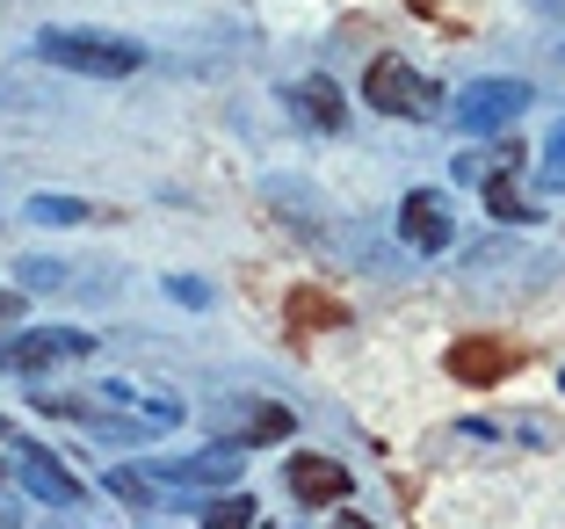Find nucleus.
<instances>
[{"label": "nucleus", "instance_id": "nucleus-20", "mask_svg": "<svg viewBox=\"0 0 565 529\" xmlns=\"http://www.w3.org/2000/svg\"><path fill=\"white\" fill-rule=\"evenodd\" d=\"M0 472H8V457H0Z\"/></svg>", "mask_w": 565, "mask_h": 529}, {"label": "nucleus", "instance_id": "nucleus-21", "mask_svg": "<svg viewBox=\"0 0 565 529\" xmlns=\"http://www.w3.org/2000/svg\"><path fill=\"white\" fill-rule=\"evenodd\" d=\"M558 384H565V378H558Z\"/></svg>", "mask_w": 565, "mask_h": 529}, {"label": "nucleus", "instance_id": "nucleus-1", "mask_svg": "<svg viewBox=\"0 0 565 529\" xmlns=\"http://www.w3.org/2000/svg\"><path fill=\"white\" fill-rule=\"evenodd\" d=\"M36 51H44L51 66L87 73V81H131V73L146 66V51H138V44H124V36H95V30H44Z\"/></svg>", "mask_w": 565, "mask_h": 529}, {"label": "nucleus", "instance_id": "nucleus-15", "mask_svg": "<svg viewBox=\"0 0 565 529\" xmlns=\"http://www.w3.org/2000/svg\"><path fill=\"white\" fill-rule=\"evenodd\" d=\"M486 203H493V218H536V203L530 197H515V182H508V174H500V182H486Z\"/></svg>", "mask_w": 565, "mask_h": 529}, {"label": "nucleus", "instance_id": "nucleus-8", "mask_svg": "<svg viewBox=\"0 0 565 529\" xmlns=\"http://www.w3.org/2000/svg\"><path fill=\"white\" fill-rule=\"evenodd\" d=\"M290 109H298L312 131H327V138L349 131V102H341V87H333L327 73H305V81L290 87Z\"/></svg>", "mask_w": 565, "mask_h": 529}, {"label": "nucleus", "instance_id": "nucleus-17", "mask_svg": "<svg viewBox=\"0 0 565 529\" xmlns=\"http://www.w3.org/2000/svg\"><path fill=\"white\" fill-rule=\"evenodd\" d=\"M203 522L239 529V522H254V500H247V494H225V500H211V508H203Z\"/></svg>", "mask_w": 565, "mask_h": 529}, {"label": "nucleus", "instance_id": "nucleus-4", "mask_svg": "<svg viewBox=\"0 0 565 529\" xmlns=\"http://www.w3.org/2000/svg\"><path fill=\"white\" fill-rule=\"evenodd\" d=\"M530 102H536L530 81H471L465 95H457V124H465V131H479V138H493V131H508Z\"/></svg>", "mask_w": 565, "mask_h": 529}, {"label": "nucleus", "instance_id": "nucleus-11", "mask_svg": "<svg viewBox=\"0 0 565 529\" xmlns=\"http://www.w3.org/2000/svg\"><path fill=\"white\" fill-rule=\"evenodd\" d=\"M522 152H530V146H522V138L515 131H493V146H479V152H465V160H457V182H500V174H515V167H522Z\"/></svg>", "mask_w": 565, "mask_h": 529}, {"label": "nucleus", "instance_id": "nucleus-12", "mask_svg": "<svg viewBox=\"0 0 565 529\" xmlns=\"http://www.w3.org/2000/svg\"><path fill=\"white\" fill-rule=\"evenodd\" d=\"M290 429H298V421H290V406H276V399H254L247 406V421H239V443H290Z\"/></svg>", "mask_w": 565, "mask_h": 529}, {"label": "nucleus", "instance_id": "nucleus-19", "mask_svg": "<svg viewBox=\"0 0 565 529\" xmlns=\"http://www.w3.org/2000/svg\"><path fill=\"white\" fill-rule=\"evenodd\" d=\"M544 160H551V167H558V174H565V131H551V146H544Z\"/></svg>", "mask_w": 565, "mask_h": 529}, {"label": "nucleus", "instance_id": "nucleus-16", "mask_svg": "<svg viewBox=\"0 0 565 529\" xmlns=\"http://www.w3.org/2000/svg\"><path fill=\"white\" fill-rule=\"evenodd\" d=\"M109 494H117L124 508H152V486H146V472H131V464H124V472H109Z\"/></svg>", "mask_w": 565, "mask_h": 529}, {"label": "nucleus", "instance_id": "nucleus-14", "mask_svg": "<svg viewBox=\"0 0 565 529\" xmlns=\"http://www.w3.org/2000/svg\"><path fill=\"white\" fill-rule=\"evenodd\" d=\"M30 218L36 225H87L95 203H81V197H30Z\"/></svg>", "mask_w": 565, "mask_h": 529}, {"label": "nucleus", "instance_id": "nucleus-3", "mask_svg": "<svg viewBox=\"0 0 565 529\" xmlns=\"http://www.w3.org/2000/svg\"><path fill=\"white\" fill-rule=\"evenodd\" d=\"M363 102L377 116H435L443 109V87H435L428 73H414L406 59H377V66L363 73Z\"/></svg>", "mask_w": 565, "mask_h": 529}, {"label": "nucleus", "instance_id": "nucleus-9", "mask_svg": "<svg viewBox=\"0 0 565 529\" xmlns=\"http://www.w3.org/2000/svg\"><path fill=\"white\" fill-rule=\"evenodd\" d=\"M282 479H290V494L305 500V508H327V500H349V472H341V464L333 457H290V472H282Z\"/></svg>", "mask_w": 565, "mask_h": 529}, {"label": "nucleus", "instance_id": "nucleus-18", "mask_svg": "<svg viewBox=\"0 0 565 529\" xmlns=\"http://www.w3.org/2000/svg\"><path fill=\"white\" fill-rule=\"evenodd\" d=\"M22 319V290H0V327H15Z\"/></svg>", "mask_w": 565, "mask_h": 529}, {"label": "nucleus", "instance_id": "nucleus-2", "mask_svg": "<svg viewBox=\"0 0 565 529\" xmlns=\"http://www.w3.org/2000/svg\"><path fill=\"white\" fill-rule=\"evenodd\" d=\"M95 356V334L87 327H22L15 341L0 348V370L8 378H44V370H73Z\"/></svg>", "mask_w": 565, "mask_h": 529}, {"label": "nucleus", "instance_id": "nucleus-10", "mask_svg": "<svg viewBox=\"0 0 565 529\" xmlns=\"http://www.w3.org/2000/svg\"><path fill=\"white\" fill-rule=\"evenodd\" d=\"M146 479H174L189 494H217V486L239 479V457L233 449H203V457H182V464H167V472H146Z\"/></svg>", "mask_w": 565, "mask_h": 529}, {"label": "nucleus", "instance_id": "nucleus-5", "mask_svg": "<svg viewBox=\"0 0 565 529\" xmlns=\"http://www.w3.org/2000/svg\"><path fill=\"white\" fill-rule=\"evenodd\" d=\"M15 472H22V486H30L44 508H73V500H81V479H73L44 443H30V435H15Z\"/></svg>", "mask_w": 565, "mask_h": 529}, {"label": "nucleus", "instance_id": "nucleus-6", "mask_svg": "<svg viewBox=\"0 0 565 529\" xmlns=\"http://www.w3.org/2000/svg\"><path fill=\"white\" fill-rule=\"evenodd\" d=\"M399 240L420 254H443L449 247V203L435 197V189H414V197L399 203Z\"/></svg>", "mask_w": 565, "mask_h": 529}, {"label": "nucleus", "instance_id": "nucleus-13", "mask_svg": "<svg viewBox=\"0 0 565 529\" xmlns=\"http://www.w3.org/2000/svg\"><path fill=\"white\" fill-rule=\"evenodd\" d=\"M290 319H298V327H341V305L327 298V290H290Z\"/></svg>", "mask_w": 565, "mask_h": 529}, {"label": "nucleus", "instance_id": "nucleus-7", "mask_svg": "<svg viewBox=\"0 0 565 529\" xmlns=\"http://www.w3.org/2000/svg\"><path fill=\"white\" fill-rule=\"evenodd\" d=\"M515 363H522V356L508 341H493V334H486V341H457V348H449V378H457V384H500Z\"/></svg>", "mask_w": 565, "mask_h": 529}]
</instances>
